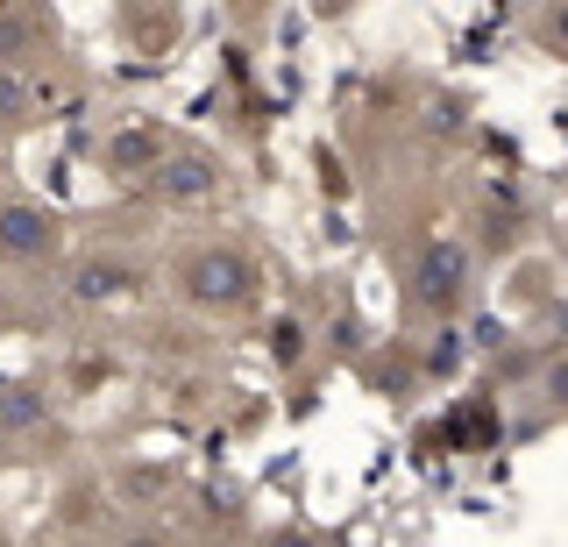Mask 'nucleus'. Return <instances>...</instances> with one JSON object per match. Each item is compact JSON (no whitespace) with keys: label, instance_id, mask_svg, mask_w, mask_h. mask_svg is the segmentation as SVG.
<instances>
[{"label":"nucleus","instance_id":"1","mask_svg":"<svg viewBox=\"0 0 568 547\" xmlns=\"http://www.w3.org/2000/svg\"><path fill=\"white\" fill-rule=\"evenodd\" d=\"M171 285H178L185 306H200V313H242L263 277H256V263H248L235 242H192V250L178 256Z\"/></svg>","mask_w":568,"mask_h":547},{"label":"nucleus","instance_id":"2","mask_svg":"<svg viewBox=\"0 0 568 547\" xmlns=\"http://www.w3.org/2000/svg\"><path fill=\"white\" fill-rule=\"evenodd\" d=\"M221 192H227V164L206 150H171L150 179V200H164V206H213Z\"/></svg>","mask_w":568,"mask_h":547},{"label":"nucleus","instance_id":"3","mask_svg":"<svg viewBox=\"0 0 568 547\" xmlns=\"http://www.w3.org/2000/svg\"><path fill=\"white\" fill-rule=\"evenodd\" d=\"M413 285H419V306H426V313L455 321L462 298H469V250H462V242H426Z\"/></svg>","mask_w":568,"mask_h":547},{"label":"nucleus","instance_id":"4","mask_svg":"<svg viewBox=\"0 0 568 547\" xmlns=\"http://www.w3.org/2000/svg\"><path fill=\"white\" fill-rule=\"evenodd\" d=\"M58 214L36 200H0V263H43L58 250Z\"/></svg>","mask_w":568,"mask_h":547},{"label":"nucleus","instance_id":"5","mask_svg":"<svg viewBox=\"0 0 568 547\" xmlns=\"http://www.w3.org/2000/svg\"><path fill=\"white\" fill-rule=\"evenodd\" d=\"M164 143H156V129H142V121H129V129H114L100 143V164L114 171V179H156V164H164Z\"/></svg>","mask_w":568,"mask_h":547},{"label":"nucleus","instance_id":"6","mask_svg":"<svg viewBox=\"0 0 568 547\" xmlns=\"http://www.w3.org/2000/svg\"><path fill=\"white\" fill-rule=\"evenodd\" d=\"M106 519H114V490H106L100 476H79V484L58 490V526L64 534H100Z\"/></svg>","mask_w":568,"mask_h":547},{"label":"nucleus","instance_id":"7","mask_svg":"<svg viewBox=\"0 0 568 547\" xmlns=\"http://www.w3.org/2000/svg\"><path fill=\"white\" fill-rule=\"evenodd\" d=\"M50 22L36 8H0V64L8 72H29V58H43Z\"/></svg>","mask_w":568,"mask_h":547},{"label":"nucleus","instance_id":"8","mask_svg":"<svg viewBox=\"0 0 568 547\" xmlns=\"http://www.w3.org/2000/svg\"><path fill=\"white\" fill-rule=\"evenodd\" d=\"M129 263H114V256H85V263H71V298L79 306H93V298H121L129 292Z\"/></svg>","mask_w":568,"mask_h":547},{"label":"nucleus","instance_id":"9","mask_svg":"<svg viewBox=\"0 0 568 547\" xmlns=\"http://www.w3.org/2000/svg\"><path fill=\"white\" fill-rule=\"evenodd\" d=\"M106 490H114V505H150V498H164V490H171V469L164 463H114Z\"/></svg>","mask_w":568,"mask_h":547},{"label":"nucleus","instance_id":"10","mask_svg":"<svg viewBox=\"0 0 568 547\" xmlns=\"http://www.w3.org/2000/svg\"><path fill=\"white\" fill-rule=\"evenodd\" d=\"M36 114H43V85H36V72H8V64H0V129H29Z\"/></svg>","mask_w":568,"mask_h":547},{"label":"nucleus","instance_id":"11","mask_svg":"<svg viewBox=\"0 0 568 547\" xmlns=\"http://www.w3.org/2000/svg\"><path fill=\"white\" fill-rule=\"evenodd\" d=\"M271 356H277V369H298V356H306V321L298 313H277L271 321Z\"/></svg>","mask_w":568,"mask_h":547},{"label":"nucleus","instance_id":"12","mask_svg":"<svg viewBox=\"0 0 568 547\" xmlns=\"http://www.w3.org/2000/svg\"><path fill=\"white\" fill-rule=\"evenodd\" d=\"M114 377V363L106 356H93V348H79V356H71V392H85V384H106Z\"/></svg>","mask_w":568,"mask_h":547},{"label":"nucleus","instance_id":"13","mask_svg":"<svg viewBox=\"0 0 568 547\" xmlns=\"http://www.w3.org/2000/svg\"><path fill=\"white\" fill-rule=\"evenodd\" d=\"M540 398L555 405V413H568V356H561V363H547V377H540Z\"/></svg>","mask_w":568,"mask_h":547},{"label":"nucleus","instance_id":"14","mask_svg":"<svg viewBox=\"0 0 568 547\" xmlns=\"http://www.w3.org/2000/svg\"><path fill=\"white\" fill-rule=\"evenodd\" d=\"M540 43L555 50V58H568V8H555V14H540Z\"/></svg>","mask_w":568,"mask_h":547},{"label":"nucleus","instance_id":"15","mask_svg":"<svg viewBox=\"0 0 568 547\" xmlns=\"http://www.w3.org/2000/svg\"><path fill=\"white\" fill-rule=\"evenodd\" d=\"M263 547H327V540H320L313 526H277V534L263 540Z\"/></svg>","mask_w":568,"mask_h":547},{"label":"nucleus","instance_id":"16","mask_svg":"<svg viewBox=\"0 0 568 547\" xmlns=\"http://www.w3.org/2000/svg\"><path fill=\"white\" fill-rule=\"evenodd\" d=\"M106 547H171V540H164V534H114Z\"/></svg>","mask_w":568,"mask_h":547},{"label":"nucleus","instance_id":"17","mask_svg":"<svg viewBox=\"0 0 568 547\" xmlns=\"http://www.w3.org/2000/svg\"><path fill=\"white\" fill-rule=\"evenodd\" d=\"M29 547H79V540H71V534H36Z\"/></svg>","mask_w":568,"mask_h":547}]
</instances>
